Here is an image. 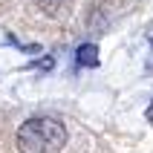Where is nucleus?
<instances>
[{"label": "nucleus", "instance_id": "1", "mask_svg": "<svg viewBox=\"0 0 153 153\" xmlns=\"http://www.w3.org/2000/svg\"><path fill=\"white\" fill-rule=\"evenodd\" d=\"M67 142V127L52 116H35L17 127L20 153H58Z\"/></svg>", "mask_w": 153, "mask_h": 153}, {"label": "nucleus", "instance_id": "2", "mask_svg": "<svg viewBox=\"0 0 153 153\" xmlns=\"http://www.w3.org/2000/svg\"><path fill=\"white\" fill-rule=\"evenodd\" d=\"M75 61H78V67H90V69L98 67V46L95 43H81Z\"/></svg>", "mask_w": 153, "mask_h": 153}, {"label": "nucleus", "instance_id": "3", "mask_svg": "<svg viewBox=\"0 0 153 153\" xmlns=\"http://www.w3.org/2000/svg\"><path fill=\"white\" fill-rule=\"evenodd\" d=\"M35 3H38V6H41L43 12H46V15L58 17V15H64V12H67V9L72 6L75 0H35Z\"/></svg>", "mask_w": 153, "mask_h": 153}, {"label": "nucleus", "instance_id": "4", "mask_svg": "<svg viewBox=\"0 0 153 153\" xmlns=\"http://www.w3.org/2000/svg\"><path fill=\"white\" fill-rule=\"evenodd\" d=\"M145 119H147V121H150V124H153V101L147 104V110H145Z\"/></svg>", "mask_w": 153, "mask_h": 153}, {"label": "nucleus", "instance_id": "5", "mask_svg": "<svg viewBox=\"0 0 153 153\" xmlns=\"http://www.w3.org/2000/svg\"><path fill=\"white\" fill-rule=\"evenodd\" d=\"M150 52H153V38H150Z\"/></svg>", "mask_w": 153, "mask_h": 153}]
</instances>
